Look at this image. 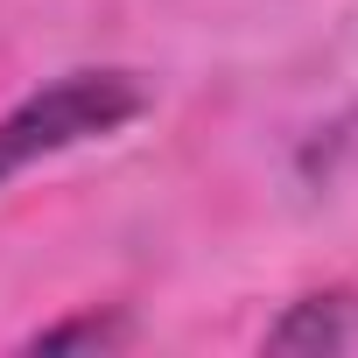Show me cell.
<instances>
[{"mask_svg": "<svg viewBox=\"0 0 358 358\" xmlns=\"http://www.w3.org/2000/svg\"><path fill=\"white\" fill-rule=\"evenodd\" d=\"M148 78L141 71H71L43 92H29L8 120H0V183L22 176L29 162H50L92 134H120L127 120L148 113Z\"/></svg>", "mask_w": 358, "mask_h": 358, "instance_id": "obj_1", "label": "cell"}, {"mask_svg": "<svg viewBox=\"0 0 358 358\" xmlns=\"http://www.w3.org/2000/svg\"><path fill=\"white\" fill-rule=\"evenodd\" d=\"M358 337V295L330 288V295H302L288 302V316L267 330V351H309V358H330Z\"/></svg>", "mask_w": 358, "mask_h": 358, "instance_id": "obj_2", "label": "cell"}, {"mask_svg": "<svg viewBox=\"0 0 358 358\" xmlns=\"http://www.w3.org/2000/svg\"><path fill=\"white\" fill-rule=\"evenodd\" d=\"M106 344H127V316H71L29 337V351H106Z\"/></svg>", "mask_w": 358, "mask_h": 358, "instance_id": "obj_3", "label": "cell"}]
</instances>
